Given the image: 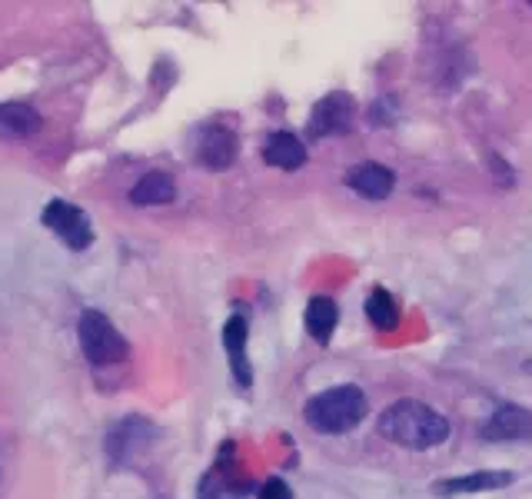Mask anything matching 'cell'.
I'll list each match as a JSON object with an SVG mask.
<instances>
[{"label":"cell","instance_id":"obj_7","mask_svg":"<svg viewBox=\"0 0 532 499\" xmlns=\"http://www.w3.org/2000/svg\"><path fill=\"white\" fill-rule=\"evenodd\" d=\"M240 154V140L230 127L210 124L197 130V160L210 170H227Z\"/></svg>","mask_w":532,"mask_h":499},{"label":"cell","instance_id":"obj_2","mask_svg":"<svg viewBox=\"0 0 532 499\" xmlns=\"http://www.w3.org/2000/svg\"><path fill=\"white\" fill-rule=\"evenodd\" d=\"M366 410V393L360 386L343 383V386H330V390L316 393L310 403L303 406V420L310 423V430L326 433V436H340L350 433L363 423Z\"/></svg>","mask_w":532,"mask_h":499},{"label":"cell","instance_id":"obj_11","mask_svg":"<svg viewBox=\"0 0 532 499\" xmlns=\"http://www.w3.org/2000/svg\"><path fill=\"white\" fill-rule=\"evenodd\" d=\"M263 160L276 170H300L306 164V147L300 137L286 134V130H276L263 144Z\"/></svg>","mask_w":532,"mask_h":499},{"label":"cell","instance_id":"obj_15","mask_svg":"<svg viewBox=\"0 0 532 499\" xmlns=\"http://www.w3.org/2000/svg\"><path fill=\"white\" fill-rule=\"evenodd\" d=\"M366 317H370L373 327L383 330V333H390V330L399 327V307H396V300L390 297V290L376 287L370 297H366Z\"/></svg>","mask_w":532,"mask_h":499},{"label":"cell","instance_id":"obj_16","mask_svg":"<svg viewBox=\"0 0 532 499\" xmlns=\"http://www.w3.org/2000/svg\"><path fill=\"white\" fill-rule=\"evenodd\" d=\"M200 499H247V493L237 483H230L220 470H213L207 480L200 483Z\"/></svg>","mask_w":532,"mask_h":499},{"label":"cell","instance_id":"obj_3","mask_svg":"<svg viewBox=\"0 0 532 499\" xmlns=\"http://www.w3.org/2000/svg\"><path fill=\"white\" fill-rule=\"evenodd\" d=\"M77 336H80V346H84V356L94 366H114L127 356V340L100 310H87L80 317Z\"/></svg>","mask_w":532,"mask_h":499},{"label":"cell","instance_id":"obj_5","mask_svg":"<svg viewBox=\"0 0 532 499\" xmlns=\"http://www.w3.org/2000/svg\"><path fill=\"white\" fill-rule=\"evenodd\" d=\"M353 120H356V100L350 94H326L320 104L313 107L310 114V130L313 140H323V137H343L353 130Z\"/></svg>","mask_w":532,"mask_h":499},{"label":"cell","instance_id":"obj_17","mask_svg":"<svg viewBox=\"0 0 532 499\" xmlns=\"http://www.w3.org/2000/svg\"><path fill=\"white\" fill-rule=\"evenodd\" d=\"M257 499H293V490L280 480V476H273V480H266V483L260 486Z\"/></svg>","mask_w":532,"mask_h":499},{"label":"cell","instance_id":"obj_14","mask_svg":"<svg viewBox=\"0 0 532 499\" xmlns=\"http://www.w3.org/2000/svg\"><path fill=\"white\" fill-rule=\"evenodd\" d=\"M336 323H340V307H336V300L330 297H313L306 303V330L316 343H330V336L336 330Z\"/></svg>","mask_w":532,"mask_h":499},{"label":"cell","instance_id":"obj_10","mask_svg":"<svg viewBox=\"0 0 532 499\" xmlns=\"http://www.w3.org/2000/svg\"><path fill=\"white\" fill-rule=\"evenodd\" d=\"M247 317L237 313V317L227 320V327H223V346H227V356H230V370L237 376L240 386H250L253 383V373H250V360H247Z\"/></svg>","mask_w":532,"mask_h":499},{"label":"cell","instance_id":"obj_4","mask_svg":"<svg viewBox=\"0 0 532 499\" xmlns=\"http://www.w3.org/2000/svg\"><path fill=\"white\" fill-rule=\"evenodd\" d=\"M47 230L57 233V240H64L70 250H87L94 243V227H90L87 213L74 207L67 200H50L44 213H40Z\"/></svg>","mask_w":532,"mask_h":499},{"label":"cell","instance_id":"obj_18","mask_svg":"<svg viewBox=\"0 0 532 499\" xmlns=\"http://www.w3.org/2000/svg\"><path fill=\"white\" fill-rule=\"evenodd\" d=\"M489 164H493V173L499 183H506V187H513V167L503 164V157L499 154H489Z\"/></svg>","mask_w":532,"mask_h":499},{"label":"cell","instance_id":"obj_6","mask_svg":"<svg viewBox=\"0 0 532 499\" xmlns=\"http://www.w3.org/2000/svg\"><path fill=\"white\" fill-rule=\"evenodd\" d=\"M479 440L486 443H523L532 440V413L526 406L506 403L479 426Z\"/></svg>","mask_w":532,"mask_h":499},{"label":"cell","instance_id":"obj_12","mask_svg":"<svg viewBox=\"0 0 532 499\" xmlns=\"http://www.w3.org/2000/svg\"><path fill=\"white\" fill-rule=\"evenodd\" d=\"M173 197H177V183L163 170L143 173L137 180V187L130 190L133 207H163V203H170Z\"/></svg>","mask_w":532,"mask_h":499},{"label":"cell","instance_id":"obj_9","mask_svg":"<svg viewBox=\"0 0 532 499\" xmlns=\"http://www.w3.org/2000/svg\"><path fill=\"white\" fill-rule=\"evenodd\" d=\"M346 187L366 200H386L396 187V173L383 164H360L346 173Z\"/></svg>","mask_w":532,"mask_h":499},{"label":"cell","instance_id":"obj_8","mask_svg":"<svg viewBox=\"0 0 532 499\" xmlns=\"http://www.w3.org/2000/svg\"><path fill=\"white\" fill-rule=\"evenodd\" d=\"M516 476L506 470H479L469 476H449V480L433 483L436 496H463V493H486V490H506Z\"/></svg>","mask_w":532,"mask_h":499},{"label":"cell","instance_id":"obj_1","mask_svg":"<svg viewBox=\"0 0 532 499\" xmlns=\"http://www.w3.org/2000/svg\"><path fill=\"white\" fill-rule=\"evenodd\" d=\"M376 430L403 450H433L449 440V420L423 400H396L380 413Z\"/></svg>","mask_w":532,"mask_h":499},{"label":"cell","instance_id":"obj_13","mask_svg":"<svg viewBox=\"0 0 532 499\" xmlns=\"http://www.w3.org/2000/svg\"><path fill=\"white\" fill-rule=\"evenodd\" d=\"M40 130V114L30 104H0V137L24 140Z\"/></svg>","mask_w":532,"mask_h":499}]
</instances>
